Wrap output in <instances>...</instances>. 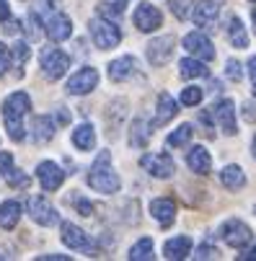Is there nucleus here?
I'll return each mask as SVG.
<instances>
[{
  "label": "nucleus",
  "instance_id": "obj_1",
  "mask_svg": "<svg viewBox=\"0 0 256 261\" xmlns=\"http://www.w3.org/2000/svg\"><path fill=\"white\" fill-rule=\"evenodd\" d=\"M29 109H31V98H29V93H23V91H16V93H11V96L3 101V122H6L8 137L16 140V142H21V140L26 137L21 119L29 114Z\"/></svg>",
  "mask_w": 256,
  "mask_h": 261
},
{
  "label": "nucleus",
  "instance_id": "obj_2",
  "mask_svg": "<svg viewBox=\"0 0 256 261\" xmlns=\"http://www.w3.org/2000/svg\"><path fill=\"white\" fill-rule=\"evenodd\" d=\"M109 161H112V155L104 150V153L96 158V163L91 166V171H88V186H91L93 192H101V194H114V192H119L122 178L112 171Z\"/></svg>",
  "mask_w": 256,
  "mask_h": 261
},
{
  "label": "nucleus",
  "instance_id": "obj_3",
  "mask_svg": "<svg viewBox=\"0 0 256 261\" xmlns=\"http://www.w3.org/2000/svg\"><path fill=\"white\" fill-rule=\"evenodd\" d=\"M44 8H42V16H44V31H47V36L52 42H65V39H70V34H72V21L62 13V11H57L55 8V3H42Z\"/></svg>",
  "mask_w": 256,
  "mask_h": 261
},
{
  "label": "nucleus",
  "instance_id": "obj_4",
  "mask_svg": "<svg viewBox=\"0 0 256 261\" xmlns=\"http://www.w3.org/2000/svg\"><path fill=\"white\" fill-rule=\"evenodd\" d=\"M88 31H91V39L98 49H114L119 42H122V31L119 26L112 21V18H93L88 23Z\"/></svg>",
  "mask_w": 256,
  "mask_h": 261
},
{
  "label": "nucleus",
  "instance_id": "obj_5",
  "mask_svg": "<svg viewBox=\"0 0 256 261\" xmlns=\"http://www.w3.org/2000/svg\"><path fill=\"white\" fill-rule=\"evenodd\" d=\"M70 67V57L62 52V49H55V47H47L42 52V72L44 78L49 81H60Z\"/></svg>",
  "mask_w": 256,
  "mask_h": 261
},
{
  "label": "nucleus",
  "instance_id": "obj_6",
  "mask_svg": "<svg viewBox=\"0 0 256 261\" xmlns=\"http://www.w3.org/2000/svg\"><path fill=\"white\" fill-rule=\"evenodd\" d=\"M220 238L231 246V248H243V246H248L251 243V228L246 225L243 220H225L223 225H220Z\"/></svg>",
  "mask_w": 256,
  "mask_h": 261
},
{
  "label": "nucleus",
  "instance_id": "obj_7",
  "mask_svg": "<svg viewBox=\"0 0 256 261\" xmlns=\"http://www.w3.org/2000/svg\"><path fill=\"white\" fill-rule=\"evenodd\" d=\"M26 210H29V217L34 222H39L42 228H49V225H57V222H60V212L44 197H31L26 202Z\"/></svg>",
  "mask_w": 256,
  "mask_h": 261
},
{
  "label": "nucleus",
  "instance_id": "obj_8",
  "mask_svg": "<svg viewBox=\"0 0 256 261\" xmlns=\"http://www.w3.org/2000/svg\"><path fill=\"white\" fill-rule=\"evenodd\" d=\"M140 166L153 178H171L176 173V163L168 153H148V155L140 158Z\"/></svg>",
  "mask_w": 256,
  "mask_h": 261
},
{
  "label": "nucleus",
  "instance_id": "obj_9",
  "mask_svg": "<svg viewBox=\"0 0 256 261\" xmlns=\"http://www.w3.org/2000/svg\"><path fill=\"white\" fill-rule=\"evenodd\" d=\"M98 86V70L96 67H81L75 75L67 81V93L70 96H86Z\"/></svg>",
  "mask_w": 256,
  "mask_h": 261
},
{
  "label": "nucleus",
  "instance_id": "obj_10",
  "mask_svg": "<svg viewBox=\"0 0 256 261\" xmlns=\"http://www.w3.org/2000/svg\"><path fill=\"white\" fill-rule=\"evenodd\" d=\"M173 49H176V39H173V36H158V39H153L148 44L145 55H148V62L153 67H161V65H166L173 57Z\"/></svg>",
  "mask_w": 256,
  "mask_h": 261
},
{
  "label": "nucleus",
  "instance_id": "obj_11",
  "mask_svg": "<svg viewBox=\"0 0 256 261\" xmlns=\"http://www.w3.org/2000/svg\"><path fill=\"white\" fill-rule=\"evenodd\" d=\"M181 44H184V49H187L189 55H194V57H199V60H204V62L215 60V47H212V42L207 39V34H202V31L187 34Z\"/></svg>",
  "mask_w": 256,
  "mask_h": 261
},
{
  "label": "nucleus",
  "instance_id": "obj_12",
  "mask_svg": "<svg viewBox=\"0 0 256 261\" xmlns=\"http://www.w3.org/2000/svg\"><path fill=\"white\" fill-rule=\"evenodd\" d=\"M212 119L220 124V129L225 132V135H236L238 129H236V103L231 101V98H223V101H217V103H212Z\"/></svg>",
  "mask_w": 256,
  "mask_h": 261
},
{
  "label": "nucleus",
  "instance_id": "obj_13",
  "mask_svg": "<svg viewBox=\"0 0 256 261\" xmlns=\"http://www.w3.org/2000/svg\"><path fill=\"white\" fill-rule=\"evenodd\" d=\"M36 178H39L44 192H55L65 181V171L57 163H52V161H42L39 166H36Z\"/></svg>",
  "mask_w": 256,
  "mask_h": 261
},
{
  "label": "nucleus",
  "instance_id": "obj_14",
  "mask_svg": "<svg viewBox=\"0 0 256 261\" xmlns=\"http://www.w3.org/2000/svg\"><path fill=\"white\" fill-rule=\"evenodd\" d=\"M60 230H62L60 238H62V243H65L67 248H72V251H91V238H88V233L81 230L78 225H72V222H62Z\"/></svg>",
  "mask_w": 256,
  "mask_h": 261
},
{
  "label": "nucleus",
  "instance_id": "obj_15",
  "mask_svg": "<svg viewBox=\"0 0 256 261\" xmlns=\"http://www.w3.org/2000/svg\"><path fill=\"white\" fill-rule=\"evenodd\" d=\"M161 23H163V16H161V11L156 6H150V3H140L137 6V11H135V26L140 31H145V34L156 31Z\"/></svg>",
  "mask_w": 256,
  "mask_h": 261
},
{
  "label": "nucleus",
  "instance_id": "obj_16",
  "mask_svg": "<svg viewBox=\"0 0 256 261\" xmlns=\"http://www.w3.org/2000/svg\"><path fill=\"white\" fill-rule=\"evenodd\" d=\"M150 215L158 220L161 228H168L171 222L176 220V202L168 199V197H158L150 202Z\"/></svg>",
  "mask_w": 256,
  "mask_h": 261
},
{
  "label": "nucleus",
  "instance_id": "obj_17",
  "mask_svg": "<svg viewBox=\"0 0 256 261\" xmlns=\"http://www.w3.org/2000/svg\"><path fill=\"white\" fill-rule=\"evenodd\" d=\"M135 72H137V60L132 55H124V57H119V60H114L112 65H109V78H112L114 83L130 81Z\"/></svg>",
  "mask_w": 256,
  "mask_h": 261
},
{
  "label": "nucleus",
  "instance_id": "obj_18",
  "mask_svg": "<svg viewBox=\"0 0 256 261\" xmlns=\"http://www.w3.org/2000/svg\"><path fill=\"white\" fill-rule=\"evenodd\" d=\"M176 114H178V103L173 101L171 93L163 91V93L158 96V111H156V119L150 122V127H163V124H168Z\"/></svg>",
  "mask_w": 256,
  "mask_h": 261
},
{
  "label": "nucleus",
  "instance_id": "obj_19",
  "mask_svg": "<svg viewBox=\"0 0 256 261\" xmlns=\"http://www.w3.org/2000/svg\"><path fill=\"white\" fill-rule=\"evenodd\" d=\"M187 166H189L194 173H199V176H207V173L212 171V158H210V153H207V147H202V145H194L192 150L187 153Z\"/></svg>",
  "mask_w": 256,
  "mask_h": 261
},
{
  "label": "nucleus",
  "instance_id": "obj_20",
  "mask_svg": "<svg viewBox=\"0 0 256 261\" xmlns=\"http://www.w3.org/2000/svg\"><path fill=\"white\" fill-rule=\"evenodd\" d=\"M192 253V238L189 236H176L171 241H166L163 246V256L171 258V261H181Z\"/></svg>",
  "mask_w": 256,
  "mask_h": 261
},
{
  "label": "nucleus",
  "instance_id": "obj_21",
  "mask_svg": "<svg viewBox=\"0 0 256 261\" xmlns=\"http://www.w3.org/2000/svg\"><path fill=\"white\" fill-rule=\"evenodd\" d=\"M217 16H220V6H217V3H210V0H204V3L194 6V11H192L194 23H197V26H204V29H212L215 21H217Z\"/></svg>",
  "mask_w": 256,
  "mask_h": 261
},
{
  "label": "nucleus",
  "instance_id": "obj_22",
  "mask_svg": "<svg viewBox=\"0 0 256 261\" xmlns=\"http://www.w3.org/2000/svg\"><path fill=\"white\" fill-rule=\"evenodd\" d=\"M178 72H181V78H187V81H197V78L210 75L204 60H199V57H184L178 62Z\"/></svg>",
  "mask_w": 256,
  "mask_h": 261
},
{
  "label": "nucleus",
  "instance_id": "obj_23",
  "mask_svg": "<svg viewBox=\"0 0 256 261\" xmlns=\"http://www.w3.org/2000/svg\"><path fill=\"white\" fill-rule=\"evenodd\" d=\"M21 202L16 199H8L0 204V228H6V230H13L18 225V220H21Z\"/></svg>",
  "mask_w": 256,
  "mask_h": 261
},
{
  "label": "nucleus",
  "instance_id": "obj_24",
  "mask_svg": "<svg viewBox=\"0 0 256 261\" xmlns=\"http://www.w3.org/2000/svg\"><path fill=\"white\" fill-rule=\"evenodd\" d=\"M72 145H75L78 150H83V153L93 150V147H96V129L91 124L75 127V129H72Z\"/></svg>",
  "mask_w": 256,
  "mask_h": 261
},
{
  "label": "nucleus",
  "instance_id": "obj_25",
  "mask_svg": "<svg viewBox=\"0 0 256 261\" xmlns=\"http://www.w3.org/2000/svg\"><path fill=\"white\" fill-rule=\"evenodd\" d=\"M220 181H223L225 189L238 192V189H243V186H246V173H243L241 166H225L220 171Z\"/></svg>",
  "mask_w": 256,
  "mask_h": 261
},
{
  "label": "nucleus",
  "instance_id": "obj_26",
  "mask_svg": "<svg viewBox=\"0 0 256 261\" xmlns=\"http://www.w3.org/2000/svg\"><path fill=\"white\" fill-rule=\"evenodd\" d=\"M55 137V122L52 117H36L34 119V132H31V140L36 145H44Z\"/></svg>",
  "mask_w": 256,
  "mask_h": 261
},
{
  "label": "nucleus",
  "instance_id": "obj_27",
  "mask_svg": "<svg viewBox=\"0 0 256 261\" xmlns=\"http://www.w3.org/2000/svg\"><path fill=\"white\" fill-rule=\"evenodd\" d=\"M228 39H231V44L236 47V49H246L248 47V34H246V29H243V21L241 18H231V23H228Z\"/></svg>",
  "mask_w": 256,
  "mask_h": 261
},
{
  "label": "nucleus",
  "instance_id": "obj_28",
  "mask_svg": "<svg viewBox=\"0 0 256 261\" xmlns=\"http://www.w3.org/2000/svg\"><path fill=\"white\" fill-rule=\"evenodd\" d=\"M150 124L145 119H135L132 122V129H130V145L132 147H145L148 145V137H150Z\"/></svg>",
  "mask_w": 256,
  "mask_h": 261
},
{
  "label": "nucleus",
  "instance_id": "obj_29",
  "mask_svg": "<svg viewBox=\"0 0 256 261\" xmlns=\"http://www.w3.org/2000/svg\"><path fill=\"white\" fill-rule=\"evenodd\" d=\"M130 261H150L153 258V238H140L132 248H130Z\"/></svg>",
  "mask_w": 256,
  "mask_h": 261
},
{
  "label": "nucleus",
  "instance_id": "obj_30",
  "mask_svg": "<svg viewBox=\"0 0 256 261\" xmlns=\"http://www.w3.org/2000/svg\"><path fill=\"white\" fill-rule=\"evenodd\" d=\"M192 135H194V129H192V124H181L178 129H173L171 135H168V147H184V145H189V140H192Z\"/></svg>",
  "mask_w": 256,
  "mask_h": 261
},
{
  "label": "nucleus",
  "instance_id": "obj_31",
  "mask_svg": "<svg viewBox=\"0 0 256 261\" xmlns=\"http://www.w3.org/2000/svg\"><path fill=\"white\" fill-rule=\"evenodd\" d=\"M194 6H197V0H168V8H171V13H173L178 21H187V18L192 16Z\"/></svg>",
  "mask_w": 256,
  "mask_h": 261
},
{
  "label": "nucleus",
  "instance_id": "obj_32",
  "mask_svg": "<svg viewBox=\"0 0 256 261\" xmlns=\"http://www.w3.org/2000/svg\"><path fill=\"white\" fill-rule=\"evenodd\" d=\"M124 8H127V0H114V3H101L98 6V13L104 16V18H119L122 13H124Z\"/></svg>",
  "mask_w": 256,
  "mask_h": 261
},
{
  "label": "nucleus",
  "instance_id": "obj_33",
  "mask_svg": "<svg viewBox=\"0 0 256 261\" xmlns=\"http://www.w3.org/2000/svg\"><path fill=\"white\" fill-rule=\"evenodd\" d=\"M202 98H204V91L199 86H189L181 91V103L184 106H197V103H202Z\"/></svg>",
  "mask_w": 256,
  "mask_h": 261
},
{
  "label": "nucleus",
  "instance_id": "obj_34",
  "mask_svg": "<svg viewBox=\"0 0 256 261\" xmlns=\"http://www.w3.org/2000/svg\"><path fill=\"white\" fill-rule=\"evenodd\" d=\"M29 55H31L29 44H26V42H18V44H13V49H11V62H16L18 67H23L26 60H29Z\"/></svg>",
  "mask_w": 256,
  "mask_h": 261
},
{
  "label": "nucleus",
  "instance_id": "obj_35",
  "mask_svg": "<svg viewBox=\"0 0 256 261\" xmlns=\"http://www.w3.org/2000/svg\"><path fill=\"white\" fill-rule=\"evenodd\" d=\"M3 178H6L11 186H21V189H26V186L31 184V181H29V176H26L23 171H18V168H11V171L3 176Z\"/></svg>",
  "mask_w": 256,
  "mask_h": 261
},
{
  "label": "nucleus",
  "instance_id": "obj_36",
  "mask_svg": "<svg viewBox=\"0 0 256 261\" xmlns=\"http://www.w3.org/2000/svg\"><path fill=\"white\" fill-rule=\"evenodd\" d=\"M225 75L231 78V81H241L243 78V65L238 62V60H228V65H225Z\"/></svg>",
  "mask_w": 256,
  "mask_h": 261
},
{
  "label": "nucleus",
  "instance_id": "obj_37",
  "mask_svg": "<svg viewBox=\"0 0 256 261\" xmlns=\"http://www.w3.org/2000/svg\"><path fill=\"white\" fill-rule=\"evenodd\" d=\"M8 67H11V49L0 42V78L8 72Z\"/></svg>",
  "mask_w": 256,
  "mask_h": 261
},
{
  "label": "nucleus",
  "instance_id": "obj_38",
  "mask_svg": "<svg viewBox=\"0 0 256 261\" xmlns=\"http://www.w3.org/2000/svg\"><path fill=\"white\" fill-rule=\"evenodd\" d=\"M70 202L75 204V210H78L81 215H86V217L93 215V204H91L88 199H83V197H70Z\"/></svg>",
  "mask_w": 256,
  "mask_h": 261
},
{
  "label": "nucleus",
  "instance_id": "obj_39",
  "mask_svg": "<svg viewBox=\"0 0 256 261\" xmlns=\"http://www.w3.org/2000/svg\"><path fill=\"white\" fill-rule=\"evenodd\" d=\"M194 258H217V248L215 246H199V248H194Z\"/></svg>",
  "mask_w": 256,
  "mask_h": 261
},
{
  "label": "nucleus",
  "instance_id": "obj_40",
  "mask_svg": "<svg viewBox=\"0 0 256 261\" xmlns=\"http://www.w3.org/2000/svg\"><path fill=\"white\" fill-rule=\"evenodd\" d=\"M13 168V155L11 153H0V176H6Z\"/></svg>",
  "mask_w": 256,
  "mask_h": 261
},
{
  "label": "nucleus",
  "instance_id": "obj_41",
  "mask_svg": "<svg viewBox=\"0 0 256 261\" xmlns=\"http://www.w3.org/2000/svg\"><path fill=\"white\" fill-rule=\"evenodd\" d=\"M238 258H241V261H256V241H253L248 248L243 246V253H241Z\"/></svg>",
  "mask_w": 256,
  "mask_h": 261
},
{
  "label": "nucleus",
  "instance_id": "obj_42",
  "mask_svg": "<svg viewBox=\"0 0 256 261\" xmlns=\"http://www.w3.org/2000/svg\"><path fill=\"white\" fill-rule=\"evenodd\" d=\"M243 119L251 122V124L256 122V106L253 103H243Z\"/></svg>",
  "mask_w": 256,
  "mask_h": 261
},
{
  "label": "nucleus",
  "instance_id": "obj_43",
  "mask_svg": "<svg viewBox=\"0 0 256 261\" xmlns=\"http://www.w3.org/2000/svg\"><path fill=\"white\" fill-rule=\"evenodd\" d=\"M11 18V6L8 0H0V21H8Z\"/></svg>",
  "mask_w": 256,
  "mask_h": 261
},
{
  "label": "nucleus",
  "instance_id": "obj_44",
  "mask_svg": "<svg viewBox=\"0 0 256 261\" xmlns=\"http://www.w3.org/2000/svg\"><path fill=\"white\" fill-rule=\"evenodd\" d=\"M248 72H251V83H253V93H256V55L248 60Z\"/></svg>",
  "mask_w": 256,
  "mask_h": 261
},
{
  "label": "nucleus",
  "instance_id": "obj_45",
  "mask_svg": "<svg viewBox=\"0 0 256 261\" xmlns=\"http://www.w3.org/2000/svg\"><path fill=\"white\" fill-rule=\"evenodd\" d=\"M39 261H70V256H62V253H49V256H39Z\"/></svg>",
  "mask_w": 256,
  "mask_h": 261
},
{
  "label": "nucleus",
  "instance_id": "obj_46",
  "mask_svg": "<svg viewBox=\"0 0 256 261\" xmlns=\"http://www.w3.org/2000/svg\"><path fill=\"white\" fill-rule=\"evenodd\" d=\"M251 147H253L251 153H253V158H256V135H253V142H251Z\"/></svg>",
  "mask_w": 256,
  "mask_h": 261
},
{
  "label": "nucleus",
  "instance_id": "obj_47",
  "mask_svg": "<svg viewBox=\"0 0 256 261\" xmlns=\"http://www.w3.org/2000/svg\"><path fill=\"white\" fill-rule=\"evenodd\" d=\"M253 31H256V11H253Z\"/></svg>",
  "mask_w": 256,
  "mask_h": 261
},
{
  "label": "nucleus",
  "instance_id": "obj_48",
  "mask_svg": "<svg viewBox=\"0 0 256 261\" xmlns=\"http://www.w3.org/2000/svg\"><path fill=\"white\" fill-rule=\"evenodd\" d=\"M210 3H217V6H220V3H223V0H210Z\"/></svg>",
  "mask_w": 256,
  "mask_h": 261
},
{
  "label": "nucleus",
  "instance_id": "obj_49",
  "mask_svg": "<svg viewBox=\"0 0 256 261\" xmlns=\"http://www.w3.org/2000/svg\"><path fill=\"white\" fill-rule=\"evenodd\" d=\"M251 3H256V0H251Z\"/></svg>",
  "mask_w": 256,
  "mask_h": 261
},
{
  "label": "nucleus",
  "instance_id": "obj_50",
  "mask_svg": "<svg viewBox=\"0 0 256 261\" xmlns=\"http://www.w3.org/2000/svg\"><path fill=\"white\" fill-rule=\"evenodd\" d=\"M253 212H256V210H253Z\"/></svg>",
  "mask_w": 256,
  "mask_h": 261
}]
</instances>
